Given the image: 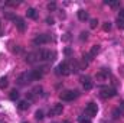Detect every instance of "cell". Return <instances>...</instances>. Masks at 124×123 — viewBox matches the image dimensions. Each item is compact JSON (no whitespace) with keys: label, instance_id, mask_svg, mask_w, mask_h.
Listing matches in <instances>:
<instances>
[{"label":"cell","instance_id":"cell-27","mask_svg":"<svg viewBox=\"0 0 124 123\" xmlns=\"http://www.w3.org/2000/svg\"><path fill=\"white\" fill-rule=\"evenodd\" d=\"M65 54H66V55H69V54H71V49H69V48H66V49H65Z\"/></svg>","mask_w":124,"mask_h":123},{"label":"cell","instance_id":"cell-8","mask_svg":"<svg viewBox=\"0 0 124 123\" xmlns=\"http://www.w3.org/2000/svg\"><path fill=\"white\" fill-rule=\"evenodd\" d=\"M81 84H82V87H84L85 90H91V88L94 87L93 80H91V77H88V75L81 77Z\"/></svg>","mask_w":124,"mask_h":123},{"label":"cell","instance_id":"cell-4","mask_svg":"<svg viewBox=\"0 0 124 123\" xmlns=\"http://www.w3.org/2000/svg\"><path fill=\"white\" fill-rule=\"evenodd\" d=\"M31 81H33L32 71H29V72H23V74L17 78V84H19V86H28Z\"/></svg>","mask_w":124,"mask_h":123},{"label":"cell","instance_id":"cell-11","mask_svg":"<svg viewBox=\"0 0 124 123\" xmlns=\"http://www.w3.org/2000/svg\"><path fill=\"white\" fill-rule=\"evenodd\" d=\"M15 23H16L17 29H19L20 32L25 31V20H23V19H20V18H16V19H15Z\"/></svg>","mask_w":124,"mask_h":123},{"label":"cell","instance_id":"cell-15","mask_svg":"<svg viewBox=\"0 0 124 123\" xmlns=\"http://www.w3.org/2000/svg\"><path fill=\"white\" fill-rule=\"evenodd\" d=\"M26 15H28V18H31V19H36L38 18V15H36V10L35 9H28V12H26Z\"/></svg>","mask_w":124,"mask_h":123},{"label":"cell","instance_id":"cell-2","mask_svg":"<svg viewBox=\"0 0 124 123\" xmlns=\"http://www.w3.org/2000/svg\"><path fill=\"white\" fill-rule=\"evenodd\" d=\"M38 55H39V61H54L56 57V54L54 51H48V49L38 51Z\"/></svg>","mask_w":124,"mask_h":123},{"label":"cell","instance_id":"cell-26","mask_svg":"<svg viewBox=\"0 0 124 123\" xmlns=\"http://www.w3.org/2000/svg\"><path fill=\"white\" fill-rule=\"evenodd\" d=\"M46 22H48L49 25H52V23H54V19H46Z\"/></svg>","mask_w":124,"mask_h":123},{"label":"cell","instance_id":"cell-7","mask_svg":"<svg viewBox=\"0 0 124 123\" xmlns=\"http://www.w3.org/2000/svg\"><path fill=\"white\" fill-rule=\"evenodd\" d=\"M100 96H101L102 98H111V97L116 96V90L111 88V87H102V88H101V93H100Z\"/></svg>","mask_w":124,"mask_h":123},{"label":"cell","instance_id":"cell-6","mask_svg":"<svg viewBox=\"0 0 124 123\" xmlns=\"http://www.w3.org/2000/svg\"><path fill=\"white\" fill-rule=\"evenodd\" d=\"M51 41H52L51 35H48V33H42V35L36 36L33 42H35V45H42V44H48V42H51Z\"/></svg>","mask_w":124,"mask_h":123},{"label":"cell","instance_id":"cell-19","mask_svg":"<svg viewBox=\"0 0 124 123\" xmlns=\"http://www.w3.org/2000/svg\"><path fill=\"white\" fill-rule=\"evenodd\" d=\"M105 3H107V4H110L111 7H117V6H120V1H108V0H107Z\"/></svg>","mask_w":124,"mask_h":123},{"label":"cell","instance_id":"cell-18","mask_svg":"<svg viewBox=\"0 0 124 123\" xmlns=\"http://www.w3.org/2000/svg\"><path fill=\"white\" fill-rule=\"evenodd\" d=\"M117 26L120 28V29H124V19H117Z\"/></svg>","mask_w":124,"mask_h":123},{"label":"cell","instance_id":"cell-21","mask_svg":"<svg viewBox=\"0 0 124 123\" xmlns=\"http://www.w3.org/2000/svg\"><path fill=\"white\" fill-rule=\"evenodd\" d=\"M97 25H98V20H97V19H91V23H90L91 29H94V28H97Z\"/></svg>","mask_w":124,"mask_h":123},{"label":"cell","instance_id":"cell-16","mask_svg":"<svg viewBox=\"0 0 124 123\" xmlns=\"http://www.w3.org/2000/svg\"><path fill=\"white\" fill-rule=\"evenodd\" d=\"M17 98H19L17 90H12V91H10V100H17Z\"/></svg>","mask_w":124,"mask_h":123},{"label":"cell","instance_id":"cell-10","mask_svg":"<svg viewBox=\"0 0 124 123\" xmlns=\"http://www.w3.org/2000/svg\"><path fill=\"white\" fill-rule=\"evenodd\" d=\"M107 78H108V72H107L105 70L100 71V72L97 74V77H95V80H97L98 83H104V81H107Z\"/></svg>","mask_w":124,"mask_h":123},{"label":"cell","instance_id":"cell-12","mask_svg":"<svg viewBox=\"0 0 124 123\" xmlns=\"http://www.w3.org/2000/svg\"><path fill=\"white\" fill-rule=\"evenodd\" d=\"M88 18H90V16H88V13H87L85 10H82V9H81V10H78V19H79V20L85 22Z\"/></svg>","mask_w":124,"mask_h":123},{"label":"cell","instance_id":"cell-24","mask_svg":"<svg viewBox=\"0 0 124 123\" xmlns=\"http://www.w3.org/2000/svg\"><path fill=\"white\" fill-rule=\"evenodd\" d=\"M118 18H120V19H124V9L120 10V16H118Z\"/></svg>","mask_w":124,"mask_h":123},{"label":"cell","instance_id":"cell-20","mask_svg":"<svg viewBox=\"0 0 124 123\" xmlns=\"http://www.w3.org/2000/svg\"><path fill=\"white\" fill-rule=\"evenodd\" d=\"M102 29H104L105 32L110 31V29H111V23H110V22H105V23H104V26H102Z\"/></svg>","mask_w":124,"mask_h":123},{"label":"cell","instance_id":"cell-3","mask_svg":"<svg viewBox=\"0 0 124 123\" xmlns=\"http://www.w3.org/2000/svg\"><path fill=\"white\" fill-rule=\"evenodd\" d=\"M97 113H98V106L95 104V103H88L87 104V107H85V112H84V116H87L88 119H91L94 116H97Z\"/></svg>","mask_w":124,"mask_h":123},{"label":"cell","instance_id":"cell-28","mask_svg":"<svg viewBox=\"0 0 124 123\" xmlns=\"http://www.w3.org/2000/svg\"><path fill=\"white\" fill-rule=\"evenodd\" d=\"M25 123H28V122H25Z\"/></svg>","mask_w":124,"mask_h":123},{"label":"cell","instance_id":"cell-23","mask_svg":"<svg viewBox=\"0 0 124 123\" xmlns=\"http://www.w3.org/2000/svg\"><path fill=\"white\" fill-rule=\"evenodd\" d=\"M79 38H81L82 41L87 39V38H88V32H81V36H79Z\"/></svg>","mask_w":124,"mask_h":123},{"label":"cell","instance_id":"cell-1","mask_svg":"<svg viewBox=\"0 0 124 123\" xmlns=\"http://www.w3.org/2000/svg\"><path fill=\"white\" fill-rule=\"evenodd\" d=\"M79 70V65L74 61H63L62 64H59L55 70V72L58 75H69L71 72H77Z\"/></svg>","mask_w":124,"mask_h":123},{"label":"cell","instance_id":"cell-13","mask_svg":"<svg viewBox=\"0 0 124 123\" xmlns=\"http://www.w3.org/2000/svg\"><path fill=\"white\" fill-rule=\"evenodd\" d=\"M29 106H31V104H29V101H26V100H22V101L17 104V107H19L20 110H28Z\"/></svg>","mask_w":124,"mask_h":123},{"label":"cell","instance_id":"cell-17","mask_svg":"<svg viewBox=\"0 0 124 123\" xmlns=\"http://www.w3.org/2000/svg\"><path fill=\"white\" fill-rule=\"evenodd\" d=\"M35 117H36L38 120H42V119H43V112H42V110H38V112L35 113Z\"/></svg>","mask_w":124,"mask_h":123},{"label":"cell","instance_id":"cell-25","mask_svg":"<svg viewBox=\"0 0 124 123\" xmlns=\"http://www.w3.org/2000/svg\"><path fill=\"white\" fill-rule=\"evenodd\" d=\"M79 122H81V123H91V122H90V119H87V120H85L84 117H81V120H79Z\"/></svg>","mask_w":124,"mask_h":123},{"label":"cell","instance_id":"cell-5","mask_svg":"<svg viewBox=\"0 0 124 123\" xmlns=\"http://www.w3.org/2000/svg\"><path fill=\"white\" fill-rule=\"evenodd\" d=\"M59 97H61V100H63V101H72L74 98H77V97H78V91L66 90V91L61 93V94H59Z\"/></svg>","mask_w":124,"mask_h":123},{"label":"cell","instance_id":"cell-14","mask_svg":"<svg viewBox=\"0 0 124 123\" xmlns=\"http://www.w3.org/2000/svg\"><path fill=\"white\" fill-rule=\"evenodd\" d=\"M7 86H9V80H7V77H1V78H0V90H4Z\"/></svg>","mask_w":124,"mask_h":123},{"label":"cell","instance_id":"cell-22","mask_svg":"<svg viewBox=\"0 0 124 123\" xmlns=\"http://www.w3.org/2000/svg\"><path fill=\"white\" fill-rule=\"evenodd\" d=\"M48 9H49V10H55V9H56V4H55V3H49V4H48Z\"/></svg>","mask_w":124,"mask_h":123},{"label":"cell","instance_id":"cell-9","mask_svg":"<svg viewBox=\"0 0 124 123\" xmlns=\"http://www.w3.org/2000/svg\"><path fill=\"white\" fill-rule=\"evenodd\" d=\"M62 112H63V106H62L61 103H56L49 110V116H59V114H62Z\"/></svg>","mask_w":124,"mask_h":123}]
</instances>
